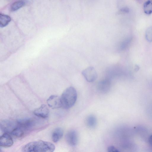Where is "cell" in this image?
Returning a JSON list of instances; mask_svg holds the SVG:
<instances>
[{
    "label": "cell",
    "mask_w": 152,
    "mask_h": 152,
    "mask_svg": "<svg viewBox=\"0 0 152 152\" xmlns=\"http://www.w3.org/2000/svg\"><path fill=\"white\" fill-rule=\"evenodd\" d=\"M145 37L148 42H152V26L149 27L146 29L145 33Z\"/></svg>",
    "instance_id": "obj_17"
},
{
    "label": "cell",
    "mask_w": 152,
    "mask_h": 152,
    "mask_svg": "<svg viewBox=\"0 0 152 152\" xmlns=\"http://www.w3.org/2000/svg\"><path fill=\"white\" fill-rule=\"evenodd\" d=\"M63 129L60 127H58L55 129L52 136L53 141L54 142L58 141L63 136Z\"/></svg>",
    "instance_id": "obj_11"
},
{
    "label": "cell",
    "mask_w": 152,
    "mask_h": 152,
    "mask_svg": "<svg viewBox=\"0 0 152 152\" xmlns=\"http://www.w3.org/2000/svg\"><path fill=\"white\" fill-rule=\"evenodd\" d=\"M82 74L86 80L89 82H92L95 80L97 77V72L93 66H89L82 72Z\"/></svg>",
    "instance_id": "obj_3"
},
{
    "label": "cell",
    "mask_w": 152,
    "mask_h": 152,
    "mask_svg": "<svg viewBox=\"0 0 152 152\" xmlns=\"http://www.w3.org/2000/svg\"><path fill=\"white\" fill-rule=\"evenodd\" d=\"M120 11L123 13H127L129 12V9L127 7H124L121 8Z\"/></svg>",
    "instance_id": "obj_20"
},
{
    "label": "cell",
    "mask_w": 152,
    "mask_h": 152,
    "mask_svg": "<svg viewBox=\"0 0 152 152\" xmlns=\"http://www.w3.org/2000/svg\"><path fill=\"white\" fill-rule=\"evenodd\" d=\"M55 148L54 144L50 142L39 140L27 143L22 150L23 152H52Z\"/></svg>",
    "instance_id": "obj_1"
},
{
    "label": "cell",
    "mask_w": 152,
    "mask_h": 152,
    "mask_svg": "<svg viewBox=\"0 0 152 152\" xmlns=\"http://www.w3.org/2000/svg\"><path fill=\"white\" fill-rule=\"evenodd\" d=\"M66 140L68 144L71 146H75L77 144L78 141V135L77 132L72 130L66 134Z\"/></svg>",
    "instance_id": "obj_4"
},
{
    "label": "cell",
    "mask_w": 152,
    "mask_h": 152,
    "mask_svg": "<svg viewBox=\"0 0 152 152\" xmlns=\"http://www.w3.org/2000/svg\"><path fill=\"white\" fill-rule=\"evenodd\" d=\"M140 69V67L138 65H136L135 66L134 70L136 72L138 71Z\"/></svg>",
    "instance_id": "obj_22"
},
{
    "label": "cell",
    "mask_w": 152,
    "mask_h": 152,
    "mask_svg": "<svg viewBox=\"0 0 152 152\" xmlns=\"http://www.w3.org/2000/svg\"><path fill=\"white\" fill-rule=\"evenodd\" d=\"M148 141L150 144L152 146V135L149 137Z\"/></svg>",
    "instance_id": "obj_21"
},
{
    "label": "cell",
    "mask_w": 152,
    "mask_h": 152,
    "mask_svg": "<svg viewBox=\"0 0 152 152\" xmlns=\"http://www.w3.org/2000/svg\"><path fill=\"white\" fill-rule=\"evenodd\" d=\"M25 132H26L22 128L18 126L17 124V126L13 130L10 134L16 137H20L23 136Z\"/></svg>",
    "instance_id": "obj_16"
},
{
    "label": "cell",
    "mask_w": 152,
    "mask_h": 152,
    "mask_svg": "<svg viewBox=\"0 0 152 152\" xmlns=\"http://www.w3.org/2000/svg\"><path fill=\"white\" fill-rule=\"evenodd\" d=\"M132 40L131 38H127L122 41L120 44V47L121 50L125 49L129 46Z\"/></svg>",
    "instance_id": "obj_18"
},
{
    "label": "cell",
    "mask_w": 152,
    "mask_h": 152,
    "mask_svg": "<svg viewBox=\"0 0 152 152\" xmlns=\"http://www.w3.org/2000/svg\"><path fill=\"white\" fill-rule=\"evenodd\" d=\"M17 126V122H15L8 120H4L0 123L1 129L5 133H10Z\"/></svg>",
    "instance_id": "obj_6"
},
{
    "label": "cell",
    "mask_w": 152,
    "mask_h": 152,
    "mask_svg": "<svg viewBox=\"0 0 152 152\" xmlns=\"http://www.w3.org/2000/svg\"><path fill=\"white\" fill-rule=\"evenodd\" d=\"M17 125L22 128L26 132L32 129L35 126L34 120L31 119H24L17 121Z\"/></svg>",
    "instance_id": "obj_5"
},
{
    "label": "cell",
    "mask_w": 152,
    "mask_h": 152,
    "mask_svg": "<svg viewBox=\"0 0 152 152\" xmlns=\"http://www.w3.org/2000/svg\"><path fill=\"white\" fill-rule=\"evenodd\" d=\"M26 3V1L23 0L16 1L11 5L10 10L12 11H16L23 7Z\"/></svg>",
    "instance_id": "obj_13"
},
{
    "label": "cell",
    "mask_w": 152,
    "mask_h": 152,
    "mask_svg": "<svg viewBox=\"0 0 152 152\" xmlns=\"http://www.w3.org/2000/svg\"><path fill=\"white\" fill-rule=\"evenodd\" d=\"M13 141L11 136L8 133H4L0 138V145L4 147L12 146Z\"/></svg>",
    "instance_id": "obj_8"
},
{
    "label": "cell",
    "mask_w": 152,
    "mask_h": 152,
    "mask_svg": "<svg viewBox=\"0 0 152 152\" xmlns=\"http://www.w3.org/2000/svg\"><path fill=\"white\" fill-rule=\"evenodd\" d=\"M60 97L62 107L66 109L70 108L74 105L76 101L77 91L74 87H69L64 91Z\"/></svg>",
    "instance_id": "obj_2"
},
{
    "label": "cell",
    "mask_w": 152,
    "mask_h": 152,
    "mask_svg": "<svg viewBox=\"0 0 152 152\" xmlns=\"http://www.w3.org/2000/svg\"><path fill=\"white\" fill-rule=\"evenodd\" d=\"M86 123L88 127L94 128L97 124V120L96 117L93 115H89L86 119Z\"/></svg>",
    "instance_id": "obj_12"
},
{
    "label": "cell",
    "mask_w": 152,
    "mask_h": 152,
    "mask_svg": "<svg viewBox=\"0 0 152 152\" xmlns=\"http://www.w3.org/2000/svg\"><path fill=\"white\" fill-rule=\"evenodd\" d=\"M11 20L10 17L8 15L1 14L0 15V26L3 28L6 26Z\"/></svg>",
    "instance_id": "obj_14"
},
{
    "label": "cell",
    "mask_w": 152,
    "mask_h": 152,
    "mask_svg": "<svg viewBox=\"0 0 152 152\" xmlns=\"http://www.w3.org/2000/svg\"><path fill=\"white\" fill-rule=\"evenodd\" d=\"M111 86L110 80L108 78L99 82L97 85V88L101 92L106 93L110 89Z\"/></svg>",
    "instance_id": "obj_10"
},
{
    "label": "cell",
    "mask_w": 152,
    "mask_h": 152,
    "mask_svg": "<svg viewBox=\"0 0 152 152\" xmlns=\"http://www.w3.org/2000/svg\"><path fill=\"white\" fill-rule=\"evenodd\" d=\"M33 113L35 115L38 117L45 118L48 117L49 111L46 105L42 104L39 107L35 110Z\"/></svg>",
    "instance_id": "obj_9"
},
{
    "label": "cell",
    "mask_w": 152,
    "mask_h": 152,
    "mask_svg": "<svg viewBox=\"0 0 152 152\" xmlns=\"http://www.w3.org/2000/svg\"><path fill=\"white\" fill-rule=\"evenodd\" d=\"M107 151L109 152L119 151L117 148L113 146H110L108 147L107 149Z\"/></svg>",
    "instance_id": "obj_19"
},
{
    "label": "cell",
    "mask_w": 152,
    "mask_h": 152,
    "mask_svg": "<svg viewBox=\"0 0 152 152\" xmlns=\"http://www.w3.org/2000/svg\"><path fill=\"white\" fill-rule=\"evenodd\" d=\"M47 103L49 107L53 109L62 107L61 97L58 96H50L47 100Z\"/></svg>",
    "instance_id": "obj_7"
},
{
    "label": "cell",
    "mask_w": 152,
    "mask_h": 152,
    "mask_svg": "<svg viewBox=\"0 0 152 152\" xmlns=\"http://www.w3.org/2000/svg\"><path fill=\"white\" fill-rule=\"evenodd\" d=\"M143 9L145 13L150 15L152 13V0H148L144 4Z\"/></svg>",
    "instance_id": "obj_15"
}]
</instances>
